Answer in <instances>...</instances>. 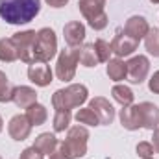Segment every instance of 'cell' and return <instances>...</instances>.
I'll return each mask as SVG.
<instances>
[{
  "mask_svg": "<svg viewBox=\"0 0 159 159\" xmlns=\"http://www.w3.org/2000/svg\"><path fill=\"white\" fill-rule=\"evenodd\" d=\"M41 11V0H0V19L7 24H28Z\"/></svg>",
  "mask_w": 159,
  "mask_h": 159,
  "instance_id": "cell-1",
  "label": "cell"
},
{
  "mask_svg": "<svg viewBox=\"0 0 159 159\" xmlns=\"http://www.w3.org/2000/svg\"><path fill=\"white\" fill-rule=\"evenodd\" d=\"M89 98V91L83 83H70L65 89H57L52 96L54 109H76L81 107Z\"/></svg>",
  "mask_w": 159,
  "mask_h": 159,
  "instance_id": "cell-2",
  "label": "cell"
},
{
  "mask_svg": "<svg viewBox=\"0 0 159 159\" xmlns=\"http://www.w3.org/2000/svg\"><path fill=\"white\" fill-rule=\"evenodd\" d=\"M87 139L89 131L85 126H72L67 131V139L59 143V150L65 154L67 159H80L87 154Z\"/></svg>",
  "mask_w": 159,
  "mask_h": 159,
  "instance_id": "cell-3",
  "label": "cell"
},
{
  "mask_svg": "<svg viewBox=\"0 0 159 159\" xmlns=\"http://www.w3.org/2000/svg\"><path fill=\"white\" fill-rule=\"evenodd\" d=\"M78 7L89 26L96 32L107 26V13H106V0H78Z\"/></svg>",
  "mask_w": 159,
  "mask_h": 159,
  "instance_id": "cell-4",
  "label": "cell"
},
{
  "mask_svg": "<svg viewBox=\"0 0 159 159\" xmlns=\"http://www.w3.org/2000/svg\"><path fill=\"white\" fill-rule=\"evenodd\" d=\"M80 63V48H69V50H61L57 56V63H56V76L61 81H70L76 76V69Z\"/></svg>",
  "mask_w": 159,
  "mask_h": 159,
  "instance_id": "cell-5",
  "label": "cell"
},
{
  "mask_svg": "<svg viewBox=\"0 0 159 159\" xmlns=\"http://www.w3.org/2000/svg\"><path fill=\"white\" fill-rule=\"evenodd\" d=\"M57 52V37L52 28H41L35 41V61L48 63Z\"/></svg>",
  "mask_w": 159,
  "mask_h": 159,
  "instance_id": "cell-6",
  "label": "cell"
},
{
  "mask_svg": "<svg viewBox=\"0 0 159 159\" xmlns=\"http://www.w3.org/2000/svg\"><path fill=\"white\" fill-rule=\"evenodd\" d=\"M13 43L19 52V59L22 63H34L35 61V41H37V32L35 30H24L13 34Z\"/></svg>",
  "mask_w": 159,
  "mask_h": 159,
  "instance_id": "cell-7",
  "label": "cell"
},
{
  "mask_svg": "<svg viewBox=\"0 0 159 159\" xmlns=\"http://www.w3.org/2000/svg\"><path fill=\"white\" fill-rule=\"evenodd\" d=\"M126 67H128V80L129 83L133 85H141L148 72H150V59L146 56H133L129 61H126Z\"/></svg>",
  "mask_w": 159,
  "mask_h": 159,
  "instance_id": "cell-8",
  "label": "cell"
},
{
  "mask_svg": "<svg viewBox=\"0 0 159 159\" xmlns=\"http://www.w3.org/2000/svg\"><path fill=\"white\" fill-rule=\"evenodd\" d=\"M137 113H139V122L141 128L154 131L159 126V107L152 102H141L137 104Z\"/></svg>",
  "mask_w": 159,
  "mask_h": 159,
  "instance_id": "cell-9",
  "label": "cell"
},
{
  "mask_svg": "<svg viewBox=\"0 0 159 159\" xmlns=\"http://www.w3.org/2000/svg\"><path fill=\"white\" fill-rule=\"evenodd\" d=\"M111 44V52L117 56V57H126V56H131L137 46H139V41L129 37L128 34H124L122 30L117 32V35L113 37V41L109 43Z\"/></svg>",
  "mask_w": 159,
  "mask_h": 159,
  "instance_id": "cell-10",
  "label": "cell"
},
{
  "mask_svg": "<svg viewBox=\"0 0 159 159\" xmlns=\"http://www.w3.org/2000/svg\"><path fill=\"white\" fill-rule=\"evenodd\" d=\"M89 107L96 113V117L100 120V126H109L115 120V109L111 106V102L104 96H94L89 102Z\"/></svg>",
  "mask_w": 159,
  "mask_h": 159,
  "instance_id": "cell-11",
  "label": "cell"
},
{
  "mask_svg": "<svg viewBox=\"0 0 159 159\" xmlns=\"http://www.w3.org/2000/svg\"><path fill=\"white\" fill-rule=\"evenodd\" d=\"M28 78H30L32 83H35L37 87H46V85L52 83L54 74H52V69H50L46 63L34 61V63H30V67H28Z\"/></svg>",
  "mask_w": 159,
  "mask_h": 159,
  "instance_id": "cell-12",
  "label": "cell"
},
{
  "mask_svg": "<svg viewBox=\"0 0 159 159\" xmlns=\"http://www.w3.org/2000/svg\"><path fill=\"white\" fill-rule=\"evenodd\" d=\"M32 124L26 119V115H15L7 124V133L13 141H26L32 131Z\"/></svg>",
  "mask_w": 159,
  "mask_h": 159,
  "instance_id": "cell-13",
  "label": "cell"
},
{
  "mask_svg": "<svg viewBox=\"0 0 159 159\" xmlns=\"http://www.w3.org/2000/svg\"><path fill=\"white\" fill-rule=\"evenodd\" d=\"M148 30H150V24H148V20L144 19V17H141V15H133V17H129L128 20H126V24H124V34H128L129 37H133V39L141 41L146 37V34H148Z\"/></svg>",
  "mask_w": 159,
  "mask_h": 159,
  "instance_id": "cell-14",
  "label": "cell"
},
{
  "mask_svg": "<svg viewBox=\"0 0 159 159\" xmlns=\"http://www.w3.org/2000/svg\"><path fill=\"white\" fill-rule=\"evenodd\" d=\"M85 26L80 22V20H70L63 26V37L65 43L70 46V48H76L80 46L83 41H85Z\"/></svg>",
  "mask_w": 159,
  "mask_h": 159,
  "instance_id": "cell-15",
  "label": "cell"
},
{
  "mask_svg": "<svg viewBox=\"0 0 159 159\" xmlns=\"http://www.w3.org/2000/svg\"><path fill=\"white\" fill-rule=\"evenodd\" d=\"M13 102L17 107L28 109L30 106L37 104V93H35V89H32L28 85H19L13 91Z\"/></svg>",
  "mask_w": 159,
  "mask_h": 159,
  "instance_id": "cell-16",
  "label": "cell"
},
{
  "mask_svg": "<svg viewBox=\"0 0 159 159\" xmlns=\"http://www.w3.org/2000/svg\"><path fill=\"white\" fill-rule=\"evenodd\" d=\"M34 146L39 150L43 156H50V154H54V152L57 150L59 141L56 139V135H54V133L46 131V133H41V135H37V137H35Z\"/></svg>",
  "mask_w": 159,
  "mask_h": 159,
  "instance_id": "cell-17",
  "label": "cell"
},
{
  "mask_svg": "<svg viewBox=\"0 0 159 159\" xmlns=\"http://www.w3.org/2000/svg\"><path fill=\"white\" fill-rule=\"evenodd\" d=\"M106 74L107 78L113 80V81H122V80L128 78V67H126V61L122 57H113L107 61V67H106Z\"/></svg>",
  "mask_w": 159,
  "mask_h": 159,
  "instance_id": "cell-18",
  "label": "cell"
},
{
  "mask_svg": "<svg viewBox=\"0 0 159 159\" xmlns=\"http://www.w3.org/2000/svg\"><path fill=\"white\" fill-rule=\"evenodd\" d=\"M120 124L122 128L129 129V131H135L141 128V122H139V113H137V104L133 106H126L120 109Z\"/></svg>",
  "mask_w": 159,
  "mask_h": 159,
  "instance_id": "cell-19",
  "label": "cell"
},
{
  "mask_svg": "<svg viewBox=\"0 0 159 159\" xmlns=\"http://www.w3.org/2000/svg\"><path fill=\"white\" fill-rule=\"evenodd\" d=\"M19 59V52H17V46L11 37H4L0 39V61L4 63H13Z\"/></svg>",
  "mask_w": 159,
  "mask_h": 159,
  "instance_id": "cell-20",
  "label": "cell"
},
{
  "mask_svg": "<svg viewBox=\"0 0 159 159\" xmlns=\"http://www.w3.org/2000/svg\"><path fill=\"white\" fill-rule=\"evenodd\" d=\"M100 61H98V56H96V50H94V43H87L80 48V65L87 67V69H93L96 67Z\"/></svg>",
  "mask_w": 159,
  "mask_h": 159,
  "instance_id": "cell-21",
  "label": "cell"
},
{
  "mask_svg": "<svg viewBox=\"0 0 159 159\" xmlns=\"http://www.w3.org/2000/svg\"><path fill=\"white\" fill-rule=\"evenodd\" d=\"M26 119L30 120L32 126H41L48 119V111H46V107L43 104H34V106H30L26 109Z\"/></svg>",
  "mask_w": 159,
  "mask_h": 159,
  "instance_id": "cell-22",
  "label": "cell"
},
{
  "mask_svg": "<svg viewBox=\"0 0 159 159\" xmlns=\"http://www.w3.org/2000/svg\"><path fill=\"white\" fill-rule=\"evenodd\" d=\"M111 94H113V100L117 104H120L122 107L133 104V91L129 87H126V85H115L111 89Z\"/></svg>",
  "mask_w": 159,
  "mask_h": 159,
  "instance_id": "cell-23",
  "label": "cell"
},
{
  "mask_svg": "<svg viewBox=\"0 0 159 159\" xmlns=\"http://www.w3.org/2000/svg\"><path fill=\"white\" fill-rule=\"evenodd\" d=\"M70 120H72L70 111H67V109H56V115H54V131L61 133V131L69 129L70 128Z\"/></svg>",
  "mask_w": 159,
  "mask_h": 159,
  "instance_id": "cell-24",
  "label": "cell"
},
{
  "mask_svg": "<svg viewBox=\"0 0 159 159\" xmlns=\"http://www.w3.org/2000/svg\"><path fill=\"white\" fill-rule=\"evenodd\" d=\"M74 119L78 124H85V126H100V120L96 117V113L91 107H80L74 115Z\"/></svg>",
  "mask_w": 159,
  "mask_h": 159,
  "instance_id": "cell-25",
  "label": "cell"
},
{
  "mask_svg": "<svg viewBox=\"0 0 159 159\" xmlns=\"http://www.w3.org/2000/svg\"><path fill=\"white\" fill-rule=\"evenodd\" d=\"M13 83L9 81V78L6 76L4 70H0V102L6 104V102H13Z\"/></svg>",
  "mask_w": 159,
  "mask_h": 159,
  "instance_id": "cell-26",
  "label": "cell"
},
{
  "mask_svg": "<svg viewBox=\"0 0 159 159\" xmlns=\"http://www.w3.org/2000/svg\"><path fill=\"white\" fill-rule=\"evenodd\" d=\"M144 46L148 50V54H152L154 57H159V28H150L146 37H144Z\"/></svg>",
  "mask_w": 159,
  "mask_h": 159,
  "instance_id": "cell-27",
  "label": "cell"
},
{
  "mask_svg": "<svg viewBox=\"0 0 159 159\" xmlns=\"http://www.w3.org/2000/svg\"><path fill=\"white\" fill-rule=\"evenodd\" d=\"M94 50H96V56H98V61L100 63H107L111 59V44L104 39H96L94 41Z\"/></svg>",
  "mask_w": 159,
  "mask_h": 159,
  "instance_id": "cell-28",
  "label": "cell"
},
{
  "mask_svg": "<svg viewBox=\"0 0 159 159\" xmlns=\"http://www.w3.org/2000/svg\"><path fill=\"white\" fill-rule=\"evenodd\" d=\"M135 150H137V156H139L141 159L152 157V156L156 154V150H154V146H152V143H148V141H143V143H139Z\"/></svg>",
  "mask_w": 159,
  "mask_h": 159,
  "instance_id": "cell-29",
  "label": "cell"
},
{
  "mask_svg": "<svg viewBox=\"0 0 159 159\" xmlns=\"http://www.w3.org/2000/svg\"><path fill=\"white\" fill-rule=\"evenodd\" d=\"M20 159H44V156L41 154L35 146H30V148H24L20 152Z\"/></svg>",
  "mask_w": 159,
  "mask_h": 159,
  "instance_id": "cell-30",
  "label": "cell"
},
{
  "mask_svg": "<svg viewBox=\"0 0 159 159\" xmlns=\"http://www.w3.org/2000/svg\"><path fill=\"white\" fill-rule=\"evenodd\" d=\"M148 89H150L154 94H159V70L154 72V76L148 80Z\"/></svg>",
  "mask_w": 159,
  "mask_h": 159,
  "instance_id": "cell-31",
  "label": "cell"
},
{
  "mask_svg": "<svg viewBox=\"0 0 159 159\" xmlns=\"http://www.w3.org/2000/svg\"><path fill=\"white\" fill-rule=\"evenodd\" d=\"M50 7H56V9H59V7H63V6H67L69 4V0H44Z\"/></svg>",
  "mask_w": 159,
  "mask_h": 159,
  "instance_id": "cell-32",
  "label": "cell"
},
{
  "mask_svg": "<svg viewBox=\"0 0 159 159\" xmlns=\"http://www.w3.org/2000/svg\"><path fill=\"white\" fill-rule=\"evenodd\" d=\"M152 146L156 150V154H159V126L154 129V137H152Z\"/></svg>",
  "mask_w": 159,
  "mask_h": 159,
  "instance_id": "cell-33",
  "label": "cell"
},
{
  "mask_svg": "<svg viewBox=\"0 0 159 159\" xmlns=\"http://www.w3.org/2000/svg\"><path fill=\"white\" fill-rule=\"evenodd\" d=\"M48 159H67V157H65V154H63V152L57 148L54 154H50V157H48Z\"/></svg>",
  "mask_w": 159,
  "mask_h": 159,
  "instance_id": "cell-34",
  "label": "cell"
},
{
  "mask_svg": "<svg viewBox=\"0 0 159 159\" xmlns=\"http://www.w3.org/2000/svg\"><path fill=\"white\" fill-rule=\"evenodd\" d=\"M2 129H4V120H2V115H0V133H2Z\"/></svg>",
  "mask_w": 159,
  "mask_h": 159,
  "instance_id": "cell-35",
  "label": "cell"
},
{
  "mask_svg": "<svg viewBox=\"0 0 159 159\" xmlns=\"http://www.w3.org/2000/svg\"><path fill=\"white\" fill-rule=\"evenodd\" d=\"M150 2H152V4H159V0H150Z\"/></svg>",
  "mask_w": 159,
  "mask_h": 159,
  "instance_id": "cell-36",
  "label": "cell"
},
{
  "mask_svg": "<svg viewBox=\"0 0 159 159\" xmlns=\"http://www.w3.org/2000/svg\"><path fill=\"white\" fill-rule=\"evenodd\" d=\"M146 159H154V157H146Z\"/></svg>",
  "mask_w": 159,
  "mask_h": 159,
  "instance_id": "cell-37",
  "label": "cell"
},
{
  "mask_svg": "<svg viewBox=\"0 0 159 159\" xmlns=\"http://www.w3.org/2000/svg\"><path fill=\"white\" fill-rule=\"evenodd\" d=\"M0 159H2V157H0Z\"/></svg>",
  "mask_w": 159,
  "mask_h": 159,
  "instance_id": "cell-38",
  "label": "cell"
}]
</instances>
